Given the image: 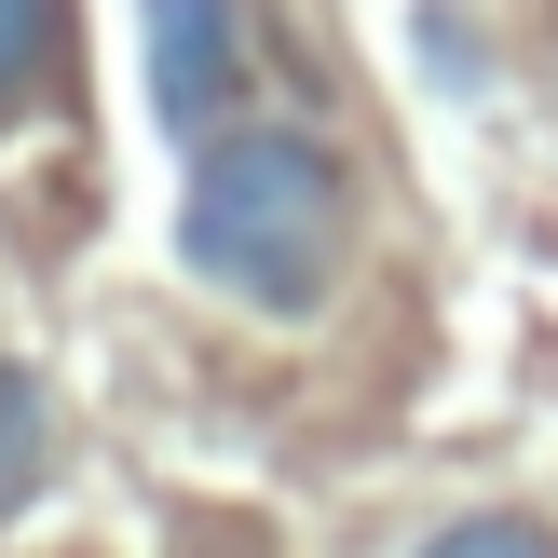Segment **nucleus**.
Wrapping results in <instances>:
<instances>
[{
	"mask_svg": "<svg viewBox=\"0 0 558 558\" xmlns=\"http://www.w3.org/2000/svg\"><path fill=\"white\" fill-rule=\"evenodd\" d=\"M54 41H69V0H0V109H27V96H41Z\"/></svg>",
	"mask_w": 558,
	"mask_h": 558,
	"instance_id": "20e7f679",
	"label": "nucleus"
},
{
	"mask_svg": "<svg viewBox=\"0 0 558 558\" xmlns=\"http://www.w3.org/2000/svg\"><path fill=\"white\" fill-rule=\"evenodd\" d=\"M41 477H54V396H41V368L0 354V518H14Z\"/></svg>",
	"mask_w": 558,
	"mask_h": 558,
	"instance_id": "7ed1b4c3",
	"label": "nucleus"
},
{
	"mask_svg": "<svg viewBox=\"0 0 558 558\" xmlns=\"http://www.w3.org/2000/svg\"><path fill=\"white\" fill-rule=\"evenodd\" d=\"M341 259H354V163L300 109H245L232 136L191 150V178H178V272L191 287H218L259 327H300L341 300Z\"/></svg>",
	"mask_w": 558,
	"mask_h": 558,
	"instance_id": "f257e3e1",
	"label": "nucleus"
},
{
	"mask_svg": "<svg viewBox=\"0 0 558 558\" xmlns=\"http://www.w3.org/2000/svg\"><path fill=\"white\" fill-rule=\"evenodd\" d=\"M245 82H259L245 0H150V123L178 136V163L245 123Z\"/></svg>",
	"mask_w": 558,
	"mask_h": 558,
	"instance_id": "f03ea898",
	"label": "nucleus"
},
{
	"mask_svg": "<svg viewBox=\"0 0 558 558\" xmlns=\"http://www.w3.org/2000/svg\"><path fill=\"white\" fill-rule=\"evenodd\" d=\"M409 558H558V532H532V518H450V532H423Z\"/></svg>",
	"mask_w": 558,
	"mask_h": 558,
	"instance_id": "39448f33",
	"label": "nucleus"
}]
</instances>
